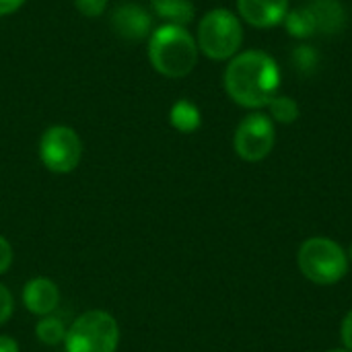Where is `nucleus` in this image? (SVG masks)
<instances>
[{"mask_svg":"<svg viewBox=\"0 0 352 352\" xmlns=\"http://www.w3.org/2000/svg\"><path fill=\"white\" fill-rule=\"evenodd\" d=\"M349 260L352 262V243H351V248H349Z\"/></svg>","mask_w":352,"mask_h":352,"instance_id":"25","label":"nucleus"},{"mask_svg":"<svg viewBox=\"0 0 352 352\" xmlns=\"http://www.w3.org/2000/svg\"><path fill=\"white\" fill-rule=\"evenodd\" d=\"M349 254L342 245L328 237H309L301 243L297 264L301 274L314 285H336L349 272Z\"/></svg>","mask_w":352,"mask_h":352,"instance_id":"4","label":"nucleus"},{"mask_svg":"<svg viewBox=\"0 0 352 352\" xmlns=\"http://www.w3.org/2000/svg\"><path fill=\"white\" fill-rule=\"evenodd\" d=\"M340 336H342V342H344V349L352 352V309L344 316L342 320V326H340Z\"/></svg>","mask_w":352,"mask_h":352,"instance_id":"21","label":"nucleus"},{"mask_svg":"<svg viewBox=\"0 0 352 352\" xmlns=\"http://www.w3.org/2000/svg\"><path fill=\"white\" fill-rule=\"evenodd\" d=\"M151 4L165 23L186 27L194 19V4L190 0H151Z\"/></svg>","mask_w":352,"mask_h":352,"instance_id":"14","label":"nucleus"},{"mask_svg":"<svg viewBox=\"0 0 352 352\" xmlns=\"http://www.w3.org/2000/svg\"><path fill=\"white\" fill-rule=\"evenodd\" d=\"M14 311V299L10 295V291L0 283V326H4Z\"/></svg>","mask_w":352,"mask_h":352,"instance_id":"19","label":"nucleus"},{"mask_svg":"<svg viewBox=\"0 0 352 352\" xmlns=\"http://www.w3.org/2000/svg\"><path fill=\"white\" fill-rule=\"evenodd\" d=\"M283 23L287 27V33L295 39H307L318 31V23L309 6H299L289 10Z\"/></svg>","mask_w":352,"mask_h":352,"instance_id":"13","label":"nucleus"},{"mask_svg":"<svg viewBox=\"0 0 352 352\" xmlns=\"http://www.w3.org/2000/svg\"><path fill=\"white\" fill-rule=\"evenodd\" d=\"M198 50L217 62L231 60L243 43V25L239 14L229 8H212L198 23Z\"/></svg>","mask_w":352,"mask_h":352,"instance_id":"3","label":"nucleus"},{"mask_svg":"<svg viewBox=\"0 0 352 352\" xmlns=\"http://www.w3.org/2000/svg\"><path fill=\"white\" fill-rule=\"evenodd\" d=\"M268 116L272 122H278V124H293L299 120L301 116V109H299V103L289 97V95H276L270 103H268Z\"/></svg>","mask_w":352,"mask_h":352,"instance_id":"16","label":"nucleus"},{"mask_svg":"<svg viewBox=\"0 0 352 352\" xmlns=\"http://www.w3.org/2000/svg\"><path fill=\"white\" fill-rule=\"evenodd\" d=\"M287 12L289 0H237L239 19L258 29H270L280 25Z\"/></svg>","mask_w":352,"mask_h":352,"instance_id":"8","label":"nucleus"},{"mask_svg":"<svg viewBox=\"0 0 352 352\" xmlns=\"http://www.w3.org/2000/svg\"><path fill=\"white\" fill-rule=\"evenodd\" d=\"M74 6H76V10H78L82 16L95 19V16H99V14L105 12L107 0H74Z\"/></svg>","mask_w":352,"mask_h":352,"instance_id":"18","label":"nucleus"},{"mask_svg":"<svg viewBox=\"0 0 352 352\" xmlns=\"http://www.w3.org/2000/svg\"><path fill=\"white\" fill-rule=\"evenodd\" d=\"M120 346V324L103 311L91 309L78 316L66 332V352H118Z\"/></svg>","mask_w":352,"mask_h":352,"instance_id":"5","label":"nucleus"},{"mask_svg":"<svg viewBox=\"0 0 352 352\" xmlns=\"http://www.w3.org/2000/svg\"><path fill=\"white\" fill-rule=\"evenodd\" d=\"M169 124L182 134H192L202 126V113L190 99H179L169 109Z\"/></svg>","mask_w":352,"mask_h":352,"instance_id":"12","label":"nucleus"},{"mask_svg":"<svg viewBox=\"0 0 352 352\" xmlns=\"http://www.w3.org/2000/svg\"><path fill=\"white\" fill-rule=\"evenodd\" d=\"M328 352H351V351H346V349H332V351H328Z\"/></svg>","mask_w":352,"mask_h":352,"instance_id":"24","label":"nucleus"},{"mask_svg":"<svg viewBox=\"0 0 352 352\" xmlns=\"http://www.w3.org/2000/svg\"><path fill=\"white\" fill-rule=\"evenodd\" d=\"M151 14L138 4H122L111 16L113 31L124 39H144L151 35Z\"/></svg>","mask_w":352,"mask_h":352,"instance_id":"10","label":"nucleus"},{"mask_svg":"<svg viewBox=\"0 0 352 352\" xmlns=\"http://www.w3.org/2000/svg\"><path fill=\"white\" fill-rule=\"evenodd\" d=\"M27 0H0V16H8L16 12Z\"/></svg>","mask_w":352,"mask_h":352,"instance_id":"22","label":"nucleus"},{"mask_svg":"<svg viewBox=\"0 0 352 352\" xmlns=\"http://www.w3.org/2000/svg\"><path fill=\"white\" fill-rule=\"evenodd\" d=\"M12 260H14V252H12V245L10 241L0 235V276L6 274L12 266Z\"/></svg>","mask_w":352,"mask_h":352,"instance_id":"20","label":"nucleus"},{"mask_svg":"<svg viewBox=\"0 0 352 352\" xmlns=\"http://www.w3.org/2000/svg\"><path fill=\"white\" fill-rule=\"evenodd\" d=\"M309 8L316 16L318 31H324V33L342 31L344 21H346V12L338 0H314L309 4Z\"/></svg>","mask_w":352,"mask_h":352,"instance_id":"11","label":"nucleus"},{"mask_svg":"<svg viewBox=\"0 0 352 352\" xmlns=\"http://www.w3.org/2000/svg\"><path fill=\"white\" fill-rule=\"evenodd\" d=\"M66 332H68L66 324H64L60 318L52 316V314L39 318V322L35 324V336H37V340H39L41 344H45V346L64 344Z\"/></svg>","mask_w":352,"mask_h":352,"instance_id":"15","label":"nucleus"},{"mask_svg":"<svg viewBox=\"0 0 352 352\" xmlns=\"http://www.w3.org/2000/svg\"><path fill=\"white\" fill-rule=\"evenodd\" d=\"M39 161L56 175L72 173L82 161V140L70 126H50L39 138Z\"/></svg>","mask_w":352,"mask_h":352,"instance_id":"6","label":"nucleus"},{"mask_svg":"<svg viewBox=\"0 0 352 352\" xmlns=\"http://www.w3.org/2000/svg\"><path fill=\"white\" fill-rule=\"evenodd\" d=\"M0 352H21L19 342L8 336V334H0Z\"/></svg>","mask_w":352,"mask_h":352,"instance_id":"23","label":"nucleus"},{"mask_svg":"<svg viewBox=\"0 0 352 352\" xmlns=\"http://www.w3.org/2000/svg\"><path fill=\"white\" fill-rule=\"evenodd\" d=\"M23 305L29 314L43 318L50 316L58 309L60 305V289L54 280L45 276H37L25 283L23 293H21Z\"/></svg>","mask_w":352,"mask_h":352,"instance_id":"9","label":"nucleus"},{"mask_svg":"<svg viewBox=\"0 0 352 352\" xmlns=\"http://www.w3.org/2000/svg\"><path fill=\"white\" fill-rule=\"evenodd\" d=\"M276 142V130L274 122L270 120L268 113L262 111H252L248 113L235 128L233 134V148L239 159L248 163H258L264 161Z\"/></svg>","mask_w":352,"mask_h":352,"instance_id":"7","label":"nucleus"},{"mask_svg":"<svg viewBox=\"0 0 352 352\" xmlns=\"http://www.w3.org/2000/svg\"><path fill=\"white\" fill-rule=\"evenodd\" d=\"M223 85L229 99L245 109H262L278 95V62L262 50H245L233 56L225 68Z\"/></svg>","mask_w":352,"mask_h":352,"instance_id":"1","label":"nucleus"},{"mask_svg":"<svg viewBox=\"0 0 352 352\" xmlns=\"http://www.w3.org/2000/svg\"><path fill=\"white\" fill-rule=\"evenodd\" d=\"M198 52L196 37L184 25L163 23L148 35V60L167 78L188 76L198 64Z\"/></svg>","mask_w":352,"mask_h":352,"instance_id":"2","label":"nucleus"},{"mask_svg":"<svg viewBox=\"0 0 352 352\" xmlns=\"http://www.w3.org/2000/svg\"><path fill=\"white\" fill-rule=\"evenodd\" d=\"M291 58L295 68L303 74H309L318 64V52L314 50V45H297Z\"/></svg>","mask_w":352,"mask_h":352,"instance_id":"17","label":"nucleus"}]
</instances>
